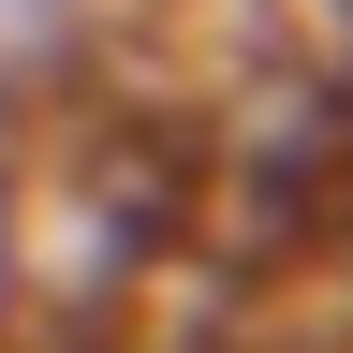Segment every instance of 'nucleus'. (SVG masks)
Segmentation results:
<instances>
[{
	"label": "nucleus",
	"instance_id": "nucleus-1",
	"mask_svg": "<svg viewBox=\"0 0 353 353\" xmlns=\"http://www.w3.org/2000/svg\"><path fill=\"white\" fill-rule=\"evenodd\" d=\"M15 294H30V192H15V162H0V324H15Z\"/></svg>",
	"mask_w": 353,
	"mask_h": 353
}]
</instances>
